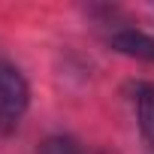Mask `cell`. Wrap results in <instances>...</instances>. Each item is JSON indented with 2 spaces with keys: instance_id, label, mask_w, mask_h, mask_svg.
Instances as JSON below:
<instances>
[{
  "instance_id": "cell-1",
  "label": "cell",
  "mask_w": 154,
  "mask_h": 154,
  "mask_svg": "<svg viewBox=\"0 0 154 154\" xmlns=\"http://www.w3.org/2000/svg\"><path fill=\"white\" fill-rule=\"evenodd\" d=\"M30 109V85L24 72L0 57V133L9 136L21 127L24 115Z\"/></svg>"
},
{
  "instance_id": "cell-2",
  "label": "cell",
  "mask_w": 154,
  "mask_h": 154,
  "mask_svg": "<svg viewBox=\"0 0 154 154\" xmlns=\"http://www.w3.org/2000/svg\"><path fill=\"white\" fill-rule=\"evenodd\" d=\"M109 45L127 57H139V60H151L154 63V36L136 30V27H118L109 33Z\"/></svg>"
},
{
  "instance_id": "cell-3",
  "label": "cell",
  "mask_w": 154,
  "mask_h": 154,
  "mask_svg": "<svg viewBox=\"0 0 154 154\" xmlns=\"http://www.w3.org/2000/svg\"><path fill=\"white\" fill-rule=\"evenodd\" d=\"M130 97H133L139 130L148 139V145L154 148V85L151 82H133L130 85Z\"/></svg>"
},
{
  "instance_id": "cell-4",
  "label": "cell",
  "mask_w": 154,
  "mask_h": 154,
  "mask_svg": "<svg viewBox=\"0 0 154 154\" xmlns=\"http://www.w3.org/2000/svg\"><path fill=\"white\" fill-rule=\"evenodd\" d=\"M36 154H82V148L69 136H48V139H42Z\"/></svg>"
}]
</instances>
